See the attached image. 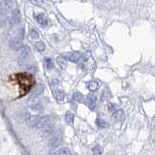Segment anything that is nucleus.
Masks as SVG:
<instances>
[{"mask_svg": "<svg viewBox=\"0 0 155 155\" xmlns=\"http://www.w3.org/2000/svg\"><path fill=\"white\" fill-rule=\"evenodd\" d=\"M96 124L101 129H104V128L108 127V122L105 121V120H103V119H101V118H97L96 119Z\"/></svg>", "mask_w": 155, "mask_h": 155, "instance_id": "16", "label": "nucleus"}, {"mask_svg": "<svg viewBox=\"0 0 155 155\" xmlns=\"http://www.w3.org/2000/svg\"><path fill=\"white\" fill-rule=\"evenodd\" d=\"M102 152H103V150H102L100 145H96L92 148V155H102Z\"/></svg>", "mask_w": 155, "mask_h": 155, "instance_id": "19", "label": "nucleus"}, {"mask_svg": "<svg viewBox=\"0 0 155 155\" xmlns=\"http://www.w3.org/2000/svg\"><path fill=\"white\" fill-rule=\"evenodd\" d=\"M82 99H84V95H82L81 92H75L73 94V100L76 102H81Z\"/></svg>", "mask_w": 155, "mask_h": 155, "instance_id": "18", "label": "nucleus"}, {"mask_svg": "<svg viewBox=\"0 0 155 155\" xmlns=\"http://www.w3.org/2000/svg\"><path fill=\"white\" fill-rule=\"evenodd\" d=\"M35 19L39 24H41V25H43V26H46L48 24V18L45 15L42 14V13L35 15Z\"/></svg>", "mask_w": 155, "mask_h": 155, "instance_id": "11", "label": "nucleus"}, {"mask_svg": "<svg viewBox=\"0 0 155 155\" xmlns=\"http://www.w3.org/2000/svg\"><path fill=\"white\" fill-rule=\"evenodd\" d=\"M87 87H88V89L90 91H95V90L98 89L99 84L97 81H89L88 84H87Z\"/></svg>", "mask_w": 155, "mask_h": 155, "instance_id": "17", "label": "nucleus"}, {"mask_svg": "<svg viewBox=\"0 0 155 155\" xmlns=\"http://www.w3.org/2000/svg\"><path fill=\"white\" fill-rule=\"evenodd\" d=\"M56 61L58 63V65H59L62 69H66L67 68V59L65 57H63V56H58L56 58Z\"/></svg>", "mask_w": 155, "mask_h": 155, "instance_id": "14", "label": "nucleus"}, {"mask_svg": "<svg viewBox=\"0 0 155 155\" xmlns=\"http://www.w3.org/2000/svg\"><path fill=\"white\" fill-rule=\"evenodd\" d=\"M62 142V138L60 135H54L52 136L50 140V145L51 147H57Z\"/></svg>", "mask_w": 155, "mask_h": 155, "instance_id": "10", "label": "nucleus"}, {"mask_svg": "<svg viewBox=\"0 0 155 155\" xmlns=\"http://www.w3.org/2000/svg\"><path fill=\"white\" fill-rule=\"evenodd\" d=\"M25 121L28 126L35 128L44 129L51 126V119L50 116H31L28 113H25Z\"/></svg>", "mask_w": 155, "mask_h": 155, "instance_id": "1", "label": "nucleus"}, {"mask_svg": "<svg viewBox=\"0 0 155 155\" xmlns=\"http://www.w3.org/2000/svg\"><path fill=\"white\" fill-rule=\"evenodd\" d=\"M53 96H54V98L58 101V102H62L65 100V92L61 90V89H56L53 91Z\"/></svg>", "mask_w": 155, "mask_h": 155, "instance_id": "12", "label": "nucleus"}, {"mask_svg": "<svg viewBox=\"0 0 155 155\" xmlns=\"http://www.w3.org/2000/svg\"><path fill=\"white\" fill-rule=\"evenodd\" d=\"M30 37L33 38V39H36V38H39V33L36 31V29H31L30 30Z\"/></svg>", "mask_w": 155, "mask_h": 155, "instance_id": "23", "label": "nucleus"}, {"mask_svg": "<svg viewBox=\"0 0 155 155\" xmlns=\"http://www.w3.org/2000/svg\"><path fill=\"white\" fill-rule=\"evenodd\" d=\"M113 115H114V118L116 120H122L124 118V113L122 110H116Z\"/></svg>", "mask_w": 155, "mask_h": 155, "instance_id": "15", "label": "nucleus"}, {"mask_svg": "<svg viewBox=\"0 0 155 155\" xmlns=\"http://www.w3.org/2000/svg\"><path fill=\"white\" fill-rule=\"evenodd\" d=\"M19 52V64L21 66L26 65V63L29 59V56H30V48L28 46L24 45L21 50L18 51Z\"/></svg>", "mask_w": 155, "mask_h": 155, "instance_id": "3", "label": "nucleus"}, {"mask_svg": "<svg viewBox=\"0 0 155 155\" xmlns=\"http://www.w3.org/2000/svg\"><path fill=\"white\" fill-rule=\"evenodd\" d=\"M51 85H57V84H59V81L56 79H52L51 81Z\"/></svg>", "mask_w": 155, "mask_h": 155, "instance_id": "26", "label": "nucleus"}, {"mask_svg": "<svg viewBox=\"0 0 155 155\" xmlns=\"http://www.w3.org/2000/svg\"><path fill=\"white\" fill-rule=\"evenodd\" d=\"M13 6V0H3V1L0 2V15L1 16H6L12 11Z\"/></svg>", "mask_w": 155, "mask_h": 155, "instance_id": "4", "label": "nucleus"}, {"mask_svg": "<svg viewBox=\"0 0 155 155\" xmlns=\"http://www.w3.org/2000/svg\"><path fill=\"white\" fill-rule=\"evenodd\" d=\"M50 155H71V152L69 149L66 147L58 148V147H52L50 151H48Z\"/></svg>", "mask_w": 155, "mask_h": 155, "instance_id": "8", "label": "nucleus"}, {"mask_svg": "<svg viewBox=\"0 0 155 155\" xmlns=\"http://www.w3.org/2000/svg\"><path fill=\"white\" fill-rule=\"evenodd\" d=\"M43 91H44V86H43V84H38V85L35 86V88L33 89L31 97H32V98H34V97H37L39 95H41L43 93Z\"/></svg>", "mask_w": 155, "mask_h": 155, "instance_id": "13", "label": "nucleus"}, {"mask_svg": "<svg viewBox=\"0 0 155 155\" xmlns=\"http://www.w3.org/2000/svg\"><path fill=\"white\" fill-rule=\"evenodd\" d=\"M45 65H46V67L48 68V69H52L53 66H54L51 58H46V59H45Z\"/></svg>", "mask_w": 155, "mask_h": 155, "instance_id": "21", "label": "nucleus"}, {"mask_svg": "<svg viewBox=\"0 0 155 155\" xmlns=\"http://www.w3.org/2000/svg\"><path fill=\"white\" fill-rule=\"evenodd\" d=\"M21 22V13L18 9H14L12 11V14H11V17H10V19H9V23L10 25H18Z\"/></svg>", "mask_w": 155, "mask_h": 155, "instance_id": "5", "label": "nucleus"}, {"mask_svg": "<svg viewBox=\"0 0 155 155\" xmlns=\"http://www.w3.org/2000/svg\"><path fill=\"white\" fill-rule=\"evenodd\" d=\"M9 46H10V48H12V50L16 51H18L24 45H23V43L21 41V39H19V38H14L12 41H10Z\"/></svg>", "mask_w": 155, "mask_h": 155, "instance_id": "7", "label": "nucleus"}, {"mask_svg": "<svg viewBox=\"0 0 155 155\" xmlns=\"http://www.w3.org/2000/svg\"><path fill=\"white\" fill-rule=\"evenodd\" d=\"M31 4L35 5V6H41L43 4V0H28Z\"/></svg>", "mask_w": 155, "mask_h": 155, "instance_id": "25", "label": "nucleus"}, {"mask_svg": "<svg viewBox=\"0 0 155 155\" xmlns=\"http://www.w3.org/2000/svg\"><path fill=\"white\" fill-rule=\"evenodd\" d=\"M36 48H37V50L39 51H45L46 46H45V44H44V42H37L36 43Z\"/></svg>", "mask_w": 155, "mask_h": 155, "instance_id": "22", "label": "nucleus"}, {"mask_svg": "<svg viewBox=\"0 0 155 155\" xmlns=\"http://www.w3.org/2000/svg\"><path fill=\"white\" fill-rule=\"evenodd\" d=\"M108 109H109V111L110 113H114V111L116 110V106L114 105V104H113V103H109V105H108Z\"/></svg>", "mask_w": 155, "mask_h": 155, "instance_id": "24", "label": "nucleus"}, {"mask_svg": "<svg viewBox=\"0 0 155 155\" xmlns=\"http://www.w3.org/2000/svg\"><path fill=\"white\" fill-rule=\"evenodd\" d=\"M15 79H16L19 87H21V95H25L32 87L34 81L32 77L26 74H18L15 75Z\"/></svg>", "mask_w": 155, "mask_h": 155, "instance_id": "2", "label": "nucleus"}, {"mask_svg": "<svg viewBox=\"0 0 155 155\" xmlns=\"http://www.w3.org/2000/svg\"><path fill=\"white\" fill-rule=\"evenodd\" d=\"M87 105H88L89 107V109L91 110H94L96 109V106H97V98H96V96L94 94H89V95H87Z\"/></svg>", "mask_w": 155, "mask_h": 155, "instance_id": "9", "label": "nucleus"}, {"mask_svg": "<svg viewBox=\"0 0 155 155\" xmlns=\"http://www.w3.org/2000/svg\"><path fill=\"white\" fill-rule=\"evenodd\" d=\"M65 120L68 124H72L73 121H74V114L72 113H67L65 114Z\"/></svg>", "mask_w": 155, "mask_h": 155, "instance_id": "20", "label": "nucleus"}, {"mask_svg": "<svg viewBox=\"0 0 155 155\" xmlns=\"http://www.w3.org/2000/svg\"><path fill=\"white\" fill-rule=\"evenodd\" d=\"M63 57H65L67 60H69L73 63H77L79 62L81 57H82V53L80 51H75V52H69V53H66V54H63Z\"/></svg>", "mask_w": 155, "mask_h": 155, "instance_id": "6", "label": "nucleus"}]
</instances>
